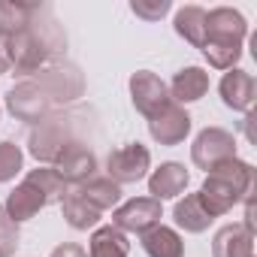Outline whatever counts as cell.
<instances>
[{
  "label": "cell",
  "instance_id": "obj_1",
  "mask_svg": "<svg viewBox=\"0 0 257 257\" xmlns=\"http://www.w3.org/2000/svg\"><path fill=\"white\" fill-rule=\"evenodd\" d=\"M251 188H254L251 164L233 158L206 176V182L200 188V203L212 218H218V215H227L233 206H239L245 197H251Z\"/></svg>",
  "mask_w": 257,
  "mask_h": 257
},
{
  "label": "cell",
  "instance_id": "obj_2",
  "mask_svg": "<svg viewBox=\"0 0 257 257\" xmlns=\"http://www.w3.org/2000/svg\"><path fill=\"white\" fill-rule=\"evenodd\" d=\"M233 158H236V140L224 127H206V131L197 134V140L191 146V161L206 173H212L215 167H221Z\"/></svg>",
  "mask_w": 257,
  "mask_h": 257
},
{
  "label": "cell",
  "instance_id": "obj_3",
  "mask_svg": "<svg viewBox=\"0 0 257 257\" xmlns=\"http://www.w3.org/2000/svg\"><path fill=\"white\" fill-rule=\"evenodd\" d=\"M34 82L46 91V97L52 103H70V100L82 97V91H85V79H82V73L73 64L46 67V70H40V76Z\"/></svg>",
  "mask_w": 257,
  "mask_h": 257
},
{
  "label": "cell",
  "instance_id": "obj_4",
  "mask_svg": "<svg viewBox=\"0 0 257 257\" xmlns=\"http://www.w3.org/2000/svg\"><path fill=\"white\" fill-rule=\"evenodd\" d=\"M4 46H7L10 67H16V73H22V76L40 73V67L52 58L49 49L40 43V37L31 28L22 31V34H16V37H10V40H4Z\"/></svg>",
  "mask_w": 257,
  "mask_h": 257
},
{
  "label": "cell",
  "instance_id": "obj_5",
  "mask_svg": "<svg viewBox=\"0 0 257 257\" xmlns=\"http://www.w3.org/2000/svg\"><path fill=\"white\" fill-rule=\"evenodd\" d=\"M161 203L152 197H134L127 200L124 206H118L112 212V227H118L121 233H146L155 224H161Z\"/></svg>",
  "mask_w": 257,
  "mask_h": 257
},
{
  "label": "cell",
  "instance_id": "obj_6",
  "mask_svg": "<svg viewBox=\"0 0 257 257\" xmlns=\"http://www.w3.org/2000/svg\"><path fill=\"white\" fill-rule=\"evenodd\" d=\"M131 100L137 106V112H143L146 118L158 115L164 106H170V88L164 85L161 76L149 73V70H140L131 76Z\"/></svg>",
  "mask_w": 257,
  "mask_h": 257
},
{
  "label": "cell",
  "instance_id": "obj_7",
  "mask_svg": "<svg viewBox=\"0 0 257 257\" xmlns=\"http://www.w3.org/2000/svg\"><path fill=\"white\" fill-rule=\"evenodd\" d=\"M149 167H152V155L140 143H131L109 155V179L115 185H131V182L146 179Z\"/></svg>",
  "mask_w": 257,
  "mask_h": 257
},
{
  "label": "cell",
  "instance_id": "obj_8",
  "mask_svg": "<svg viewBox=\"0 0 257 257\" xmlns=\"http://www.w3.org/2000/svg\"><path fill=\"white\" fill-rule=\"evenodd\" d=\"M55 173L67 182V185H85L88 179H94V170H97V158L82 146V143H67L58 158L52 161Z\"/></svg>",
  "mask_w": 257,
  "mask_h": 257
},
{
  "label": "cell",
  "instance_id": "obj_9",
  "mask_svg": "<svg viewBox=\"0 0 257 257\" xmlns=\"http://www.w3.org/2000/svg\"><path fill=\"white\" fill-rule=\"evenodd\" d=\"M149 134L155 143L161 146H179L185 143V137L191 134V115L179 106V103H170L164 106L158 115L149 118Z\"/></svg>",
  "mask_w": 257,
  "mask_h": 257
},
{
  "label": "cell",
  "instance_id": "obj_10",
  "mask_svg": "<svg viewBox=\"0 0 257 257\" xmlns=\"http://www.w3.org/2000/svg\"><path fill=\"white\" fill-rule=\"evenodd\" d=\"M7 106L16 118L22 121H43L52 109V100L46 97V91L31 79V82H22L16 85L10 94H7Z\"/></svg>",
  "mask_w": 257,
  "mask_h": 257
},
{
  "label": "cell",
  "instance_id": "obj_11",
  "mask_svg": "<svg viewBox=\"0 0 257 257\" xmlns=\"http://www.w3.org/2000/svg\"><path fill=\"white\" fill-rule=\"evenodd\" d=\"M248 34V22L239 10L230 7H218L212 13H206V40L212 43H230V46H242Z\"/></svg>",
  "mask_w": 257,
  "mask_h": 257
},
{
  "label": "cell",
  "instance_id": "obj_12",
  "mask_svg": "<svg viewBox=\"0 0 257 257\" xmlns=\"http://www.w3.org/2000/svg\"><path fill=\"white\" fill-rule=\"evenodd\" d=\"M218 91H221L224 106H230L233 112H248L254 106V97H257V82H254L251 73L233 67L230 73H224Z\"/></svg>",
  "mask_w": 257,
  "mask_h": 257
},
{
  "label": "cell",
  "instance_id": "obj_13",
  "mask_svg": "<svg viewBox=\"0 0 257 257\" xmlns=\"http://www.w3.org/2000/svg\"><path fill=\"white\" fill-rule=\"evenodd\" d=\"M212 257H254V233L242 224H227L212 239Z\"/></svg>",
  "mask_w": 257,
  "mask_h": 257
},
{
  "label": "cell",
  "instance_id": "obj_14",
  "mask_svg": "<svg viewBox=\"0 0 257 257\" xmlns=\"http://www.w3.org/2000/svg\"><path fill=\"white\" fill-rule=\"evenodd\" d=\"M67 143H73V140L67 137L64 121H40V127L31 134V155L37 161H55Z\"/></svg>",
  "mask_w": 257,
  "mask_h": 257
},
{
  "label": "cell",
  "instance_id": "obj_15",
  "mask_svg": "<svg viewBox=\"0 0 257 257\" xmlns=\"http://www.w3.org/2000/svg\"><path fill=\"white\" fill-rule=\"evenodd\" d=\"M185 188H188V170H185L182 164H176V161L161 164V167L149 176V194H152V200H158V203L179 197Z\"/></svg>",
  "mask_w": 257,
  "mask_h": 257
},
{
  "label": "cell",
  "instance_id": "obj_16",
  "mask_svg": "<svg viewBox=\"0 0 257 257\" xmlns=\"http://www.w3.org/2000/svg\"><path fill=\"white\" fill-rule=\"evenodd\" d=\"M209 91V73L203 67H185L176 73L173 85H170V100L176 103H194Z\"/></svg>",
  "mask_w": 257,
  "mask_h": 257
},
{
  "label": "cell",
  "instance_id": "obj_17",
  "mask_svg": "<svg viewBox=\"0 0 257 257\" xmlns=\"http://www.w3.org/2000/svg\"><path fill=\"white\" fill-rule=\"evenodd\" d=\"M143 251L149 257H185V245H182V236L173 230V227H164V224H155L152 230L143 233Z\"/></svg>",
  "mask_w": 257,
  "mask_h": 257
},
{
  "label": "cell",
  "instance_id": "obj_18",
  "mask_svg": "<svg viewBox=\"0 0 257 257\" xmlns=\"http://www.w3.org/2000/svg\"><path fill=\"white\" fill-rule=\"evenodd\" d=\"M37 13V4H22V0H0V40H10L31 28V19Z\"/></svg>",
  "mask_w": 257,
  "mask_h": 257
},
{
  "label": "cell",
  "instance_id": "obj_19",
  "mask_svg": "<svg viewBox=\"0 0 257 257\" xmlns=\"http://www.w3.org/2000/svg\"><path fill=\"white\" fill-rule=\"evenodd\" d=\"M7 215L19 224V221H28V218H34L40 209H46V200H43V194L34 188V185H28V182H22L10 197H7Z\"/></svg>",
  "mask_w": 257,
  "mask_h": 257
},
{
  "label": "cell",
  "instance_id": "obj_20",
  "mask_svg": "<svg viewBox=\"0 0 257 257\" xmlns=\"http://www.w3.org/2000/svg\"><path fill=\"white\" fill-rule=\"evenodd\" d=\"M173 218H176V224H179L185 233H203V230H209V224H212V215L203 209L200 194H185V200L176 203Z\"/></svg>",
  "mask_w": 257,
  "mask_h": 257
},
{
  "label": "cell",
  "instance_id": "obj_21",
  "mask_svg": "<svg viewBox=\"0 0 257 257\" xmlns=\"http://www.w3.org/2000/svg\"><path fill=\"white\" fill-rule=\"evenodd\" d=\"M76 191H79L97 212H106V209L118 206V200H121V185H115L109 176H94V179H88L85 185H79Z\"/></svg>",
  "mask_w": 257,
  "mask_h": 257
},
{
  "label": "cell",
  "instance_id": "obj_22",
  "mask_svg": "<svg viewBox=\"0 0 257 257\" xmlns=\"http://www.w3.org/2000/svg\"><path fill=\"white\" fill-rule=\"evenodd\" d=\"M131 254V242L127 236L118 230V227H97L94 236H91V248H88V257H127Z\"/></svg>",
  "mask_w": 257,
  "mask_h": 257
},
{
  "label": "cell",
  "instance_id": "obj_23",
  "mask_svg": "<svg viewBox=\"0 0 257 257\" xmlns=\"http://www.w3.org/2000/svg\"><path fill=\"white\" fill-rule=\"evenodd\" d=\"M61 206H64V221H67L73 230L97 227V221H100V215H103V212H97L79 191H67V197L61 200Z\"/></svg>",
  "mask_w": 257,
  "mask_h": 257
},
{
  "label": "cell",
  "instance_id": "obj_24",
  "mask_svg": "<svg viewBox=\"0 0 257 257\" xmlns=\"http://www.w3.org/2000/svg\"><path fill=\"white\" fill-rule=\"evenodd\" d=\"M176 34L185 37L191 46L203 49V43H206V10H200V7H182L176 13Z\"/></svg>",
  "mask_w": 257,
  "mask_h": 257
},
{
  "label": "cell",
  "instance_id": "obj_25",
  "mask_svg": "<svg viewBox=\"0 0 257 257\" xmlns=\"http://www.w3.org/2000/svg\"><path fill=\"white\" fill-rule=\"evenodd\" d=\"M25 182L34 185V188L43 194L46 206H49V203H61V200L67 197V182H64L52 167H37V170H31Z\"/></svg>",
  "mask_w": 257,
  "mask_h": 257
},
{
  "label": "cell",
  "instance_id": "obj_26",
  "mask_svg": "<svg viewBox=\"0 0 257 257\" xmlns=\"http://www.w3.org/2000/svg\"><path fill=\"white\" fill-rule=\"evenodd\" d=\"M203 55H206V61H209L215 70H233L236 61L242 58V46H230V43H212V40H206V43H203Z\"/></svg>",
  "mask_w": 257,
  "mask_h": 257
},
{
  "label": "cell",
  "instance_id": "obj_27",
  "mask_svg": "<svg viewBox=\"0 0 257 257\" xmlns=\"http://www.w3.org/2000/svg\"><path fill=\"white\" fill-rule=\"evenodd\" d=\"M25 155L16 143H0V182H10L22 173Z\"/></svg>",
  "mask_w": 257,
  "mask_h": 257
},
{
  "label": "cell",
  "instance_id": "obj_28",
  "mask_svg": "<svg viewBox=\"0 0 257 257\" xmlns=\"http://www.w3.org/2000/svg\"><path fill=\"white\" fill-rule=\"evenodd\" d=\"M16 248H19V224L0 206V257L16 254Z\"/></svg>",
  "mask_w": 257,
  "mask_h": 257
},
{
  "label": "cell",
  "instance_id": "obj_29",
  "mask_svg": "<svg viewBox=\"0 0 257 257\" xmlns=\"http://www.w3.org/2000/svg\"><path fill=\"white\" fill-rule=\"evenodd\" d=\"M131 10H134V16H140L146 22H161L170 13V0H134Z\"/></svg>",
  "mask_w": 257,
  "mask_h": 257
},
{
  "label": "cell",
  "instance_id": "obj_30",
  "mask_svg": "<svg viewBox=\"0 0 257 257\" xmlns=\"http://www.w3.org/2000/svg\"><path fill=\"white\" fill-rule=\"evenodd\" d=\"M49 257H88V251H85L82 245H76V242H64V245H58Z\"/></svg>",
  "mask_w": 257,
  "mask_h": 257
},
{
  "label": "cell",
  "instance_id": "obj_31",
  "mask_svg": "<svg viewBox=\"0 0 257 257\" xmlns=\"http://www.w3.org/2000/svg\"><path fill=\"white\" fill-rule=\"evenodd\" d=\"M10 70V58H7V46H4V40H0V76H4Z\"/></svg>",
  "mask_w": 257,
  "mask_h": 257
}]
</instances>
